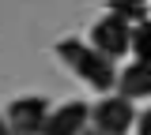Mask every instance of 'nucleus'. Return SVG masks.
Masks as SVG:
<instances>
[{
	"instance_id": "nucleus-1",
	"label": "nucleus",
	"mask_w": 151,
	"mask_h": 135,
	"mask_svg": "<svg viewBox=\"0 0 151 135\" xmlns=\"http://www.w3.org/2000/svg\"><path fill=\"white\" fill-rule=\"evenodd\" d=\"M57 57L64 60L79 79H87L94 90H102V94L117 86V68H113V60L102 57L94 45H83L79 38H64V41H57Z\"/></svg>"
},
{
	"instance_id": "nucleus-2",
	"label": "nucleus",
	"mask_w": 151,
	"mask_h": 135,
	"mask_svg": "<svg viewBox=\"0 0 151 135\" xmlns=\"http://www.w3.org/2000/svg\"><path fill=\"white\" fill-rule=\"evenodd\" d=\"M91 120H94V131L98 135H125L136 124V113H132L129 98H102L98 105L91 109Z\"/></svg>"
},
{
	"instance_id": "nucleus-3",
	"label": "nucleus",
	"mask_w": 151,
	"mask_h": 135,
	"mask_svg": "<svg viewBox=\"0 0 151 135\" xmlns=\"http://www.w3.org/2000/svg\"><path fill=\"white\" fill-rule=\"evenodd\" d=\"M91 45L102 53V57H125L129 53V45H132V26L125 19H117V15H106V19H98L94 23V30H91Z\"/></svg>"
},
{
	"instance_id": "nucleus-4",
	"label": "nucleus",
	"mask_w": 151,
	"mask_h": 135,
	"mask_svg": "<svg viewBox=\"0 0 151 135\" xmlns=\"http://www.w3.org/2000/svg\"><path fill=\"white\" fill-rule=\"evenodd\" d=\"M45 116H49L45 98H15L8 105V128H12V135H42Z\"/></svg>"
},
{
	"instance_id": "nucleus-5",
	"label": "nucleus",
	"mask_w": 151,
	"mask_h": 135,
	"mask_svg": "<svg viewBox=\"0 0 151 135\" xmlns=\"http://www.w3.org/2000/svg\"><path fill=\"white\" fill-rule=\"evenodd\" d=\"M87 120H91V105L87 101H68V105H60L45 116L42 135H83Z\"/></svg>"
},
{
	"instance_id": "nucleus-6",
	"label": "nucleus",
	"mask_w": 151,
	"mask_h": 135,
	"mask_svg": "<svg viewBox=\"0 0 151 135\" xmlns=\"http://www.w3.org/2000/svg\"><path fill=\"white\" fill-rule=\"evenodd\" d=\"M117 90H121V98H129V101H136V98H151V64H129L125 71H117Z\"/></svg>"
},
{
	"instance_id": "nucleus-7",
	"label": "nucleus",
	"mask_w": 151,
	"mask_h": 135,
	"mask_svg": "<svg viewBox=\"0 0 151 135\" xmlns=\"http://www.w3.org/2000/svg\"><path fill=\"white\" fill-rule=\"evenodd\" d=\"M110 15H117V19H125L132 26V23H144L151 15L147 0H110Z\"/></svg>"
},
{
	"instance_id": "nucleus-8",
	"label": "nucleus",
	"mask_w": 151,
	"mask_h": 135,
	"mask_svg": "<svg viewBox=\"0 0 151 135\" xmlns=\"http://www.w3.org/2000/svg\"><path fill=\"white\" fill-rule=\"evenodd\" d=\"M129 49L136 53L140 64H151V19H144V23L132 26V45Z\"/></svg>"
},
{
	"instance_id": "nucleus-9",
	"label": "nucleus",
	"mask_w": 151,
	"mask_h": 135,
	"mask_svg": "<svg viewBox=\"0 0 151 135\" xmlns=\"http://www.w3.org/2000/svg\"><path fill=\"white\" fill-rule=\"evenodd\" d=\"M136 131H140V135H151V109L144 116H136Z\"/></svg>"
},
{
	"instance_id": "nucleus-10",
	"label": "nucleus",
	"mask_w": 151,
	"mask_h": 135,
	"mask_svg": "<svg viewBox=\"0 0 151 135\" xmlns=\"http://www.w3.org/2000/svg\"><path fill=\"white\" fill-rule=\"evenodd\" d=\"M0 135H12V128H8V120L0 116Z\"/></svg>"
},
{
	"instance_id": "nucleus-11",
	"label": "nucleus",
	"mask_w": 151,
	"mask_h": 135,
	"mask_svg": "<svg viewBox=\"0 0 151 135\" xmlns=\"http://www.w3.org/2000/svg\"><path fill=\"white\" fill-rule=\"evenodd\" d=\"M83 135H98V131H83Z\"/></svg>"
}]
</instances>
